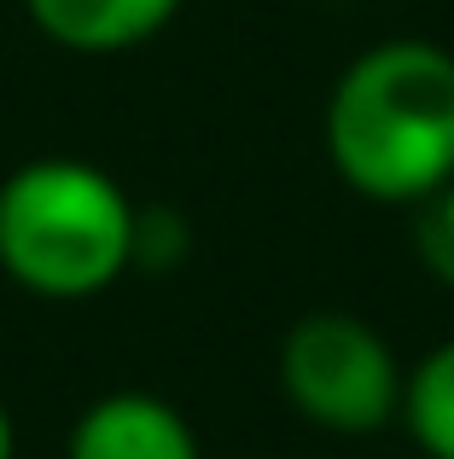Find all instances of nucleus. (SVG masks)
<instances>
[{
	"label": "nucleus",
	"mask_w": 454,
	"mask_h": 459,
	"mask_svg": "<svg viewBox=\"0 0 454 459\" xmlns=\"http://www.w3.org/2000/svg\"><path fill=\"white\" fill-rule=\"evenodd\" d=\"M140 204L88 157H30L0 180V273L47 303L100 297L135 268Z\"/></svg>",
	"instance_id": "f03ea898"
},
{
	"label": "nucleus",
	"mask_w": 454,
	"mask_h": 459,
	"mask_svg": "<svg viewBox=\"0 0 454 459\" xmlns=\"http://www.w3.org/2000/svg\"><path fill=\"white\" fill-rule=\"evenodd\" d=\"M280 390L315 430L373 437L402 419L408 367L373 320L350 308H315L280 337Z\"/></svg>",
	"instance_id": "7ed1b4c3"
},
{
	"label": "nucleus",
	"mask_w": 454,
	"mask_h": 459,
	"mask_svg": "<svg viewBox=\"0 0 454 459\" xmlns=\"http://www.w3.org/2000/svg\"><path fill=\"white\" fill-rule=\"evenodd\" d=\"M23 12L65 53L111 58L163 35L181 12V0H23Z\"/></svg>",
	"instance_id": "39448f33"
},
{
	"label": "nucleus",
	"mask_w": 454,
	"mask_h": 459,
	"mask_svg": "<svg viewBox=\"0 0 454 459\" xmlns=\"http://www.w3.org/2000/svg\"><path fill=\"white\" fill-rule=\"evenodd\" d=\"M175 256H187V221L175 210H140L135 227V268L163 273Z\"/></svg>",
	"instance_id": "6e6552de"
},
{
	"label": "nucleus",
	"mask_w": 454,
	"mask_h": 459,
	"mask_svg": "<svg viewBox=\"0 0 454 459\" xmlns=\"http://www.w3.org/2000/svg\"><path fill=\"white\" fill-rule=\"evenodd\" d=\"M402 425L425 459H454V337L414 360L402 390Z\"/></svg>",
	"instance_id": "423d86ee"
},
{
	"label": "nucleus",
	"mask_w": 454,
	"mask_h": 459,
	"mask_svg": "<svg viewBox=\"0 0 454 459\" xmlns=\"http://www.w3.org/2000/svg\"><path fill=\"white\" fill-rule=\"evenodd\" d=\"M0 459H18V425H12L6 402H0Z\"/></svg>",
	"instance_id": "1a4fd4ad"
},
{
	"label": "nucleus",
	"mask_w": 454,
	"mask_h": 459,
	"mask_svg": "<svg viewBox=\"0 0 454 459\" xmlns=\"http://www.w3.org/2000/svg\"><path fill=\"white\" fill-rule=\"evenodd\" d=\"M414 256H420V268L432 273L437 285H449L454 291V180H443L437 192H425L420 204H414Z\"/></svg>",
	"instance_id": "0eeeda50"
},
{
	"label": "nucleus",
	"mask_w": 454,
	"mask_h": 459,
	"mask_svg": "<svg viewBox=\"0 0 454 459\" xmlns=\"http://www.w3.org/2000/svg\"><path fill=\"white\" fill-rule=\"evenodd\" d=\"M350 192L414 204L454 180V53L425 35H390L344 65L320 123Z\"/></svg>",
	"instance_id": "f257e3e1"
},
{
	"label": "nucleus",
	"mask_w": 454,
	"mask_h": 459,
	"mask_svg": "<svg viewBox=\"0 0 454 459\" xmlns=\"http://www.w3.org/2000/svg\"><path fill=\"white\" fill-rule=\"evenodd\" d=\"M65 459H205V448L175 402L152 390H111L76 413Z\"/></svg>",
	"instance_id": "20e7f679"
}]
</instances>
